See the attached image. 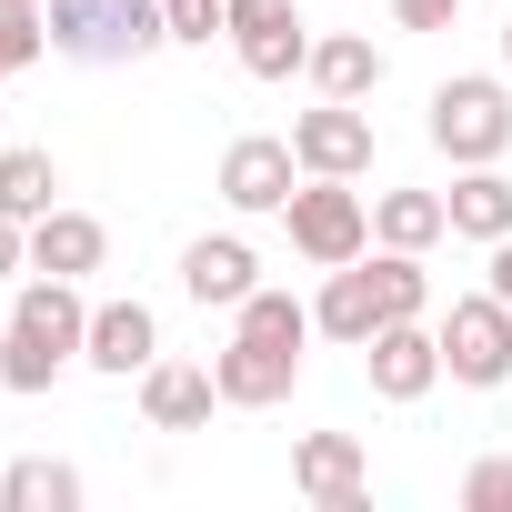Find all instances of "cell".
Instances as JSON below:
<instances>
[{
  "label": "cell",
  "instance_id": "277c9868",
  "mask_svg": "<svg viewBox=\"0 0 512 512\" xmlns=\"http://www.w3.org/2000/svg\"><path fill=\"white\" fill-rule=\"evenodd\" d=\"M282 221H292V251H302V262H322V272L362 262V241H372L362 191H352V181H322V171H312V191H292V201H282Z\"/></svg>",
  "mask_w": 512,
  "mask_h": 512
},
{
  "label": "cell",
  "instance_id": "5bb4252c",
  "mask_svg": "<svg viewBox=\"0 0 512 512\" xmlns=\"http://www.w3.org/2000/svg\"><path fill=\"white\" fill-rule=\"evenodd\" d=\"M181 292H191L201 312H241L251 292H262V282H251V241H231V231L211 241V231H201V241L181 251Z\"/></svg>",
  "mask_w": 512,
  "mask_h": 512
},
{
  "label": "cell",
  "instance_id": "ba28073f",
  "mask_svg": "<svg viewBox=\"0 0 512 512\" xmlns=\"http://www.w3.org/2000/svg\"><path fill=\"white\" fill-rule=\"evenodd\" d=\"M292 151H302V171H322V181H362V171H372V121H362L352 101H322V111L292 121Z\"/></svg>",
  "mask_w": 512,
  "mask_h": 512
},
{
  "label": "cell",
  "instance_id": "cb8c5ba5",
  "mask_svg": "<svg viewBox=\"0 0 512 512\" xmlns=\"http://www.w3.org/2000/svg\"><path fill=\"white\" fill-rule=\"evenodd\" d=\"M462 502H472V512H512V462H502V452L472 462V472H462Z\"/></svg>",
  "mask_w": 512,
  "mask_h": 512
},
{
  "label": "cell",
  "instance_id": "f546056e",
  "mask_svg": "<svg viewBox=\"0 0 512 512\" xmlns=\"http://www.w3.org/2000/svg\"><path fill=\"white\" fill-rule=\"evenodd\" d=\"M0 11H41V0H0Z\"/></svg>",
  "mask_w": 512,
  "mask_h": 512
},
{
  "label": "cell",
  "instance_id": "484cf974",
  "mask_svg": "<svg viewBox=\"0 0 512 512\" xmlns=\"http://www.w3.org/2000/svg\"><path fill=\"white\" fill-rule=\"evenodd\" d=\"M452 11H462V0H392L402 31H452Z\"/></svg>",
  "mask_w": 512,
  "mask_h": 512
},
{
  "label": "cell",
  "instance_id": "44dd1931",
  "mask_svg": "<svg viewBox=\"0 0 512 512\" xmlns=\"http://www.w3.org/2000/svg\"><path fill=\"white\" fill-rule=\"evenodd\" d=\"M71 502H81L71 462H11L0 472V512H71Z\"/></svg>",
  "mask_w": 512,
  "mask_h": 512
},
{
  "label": "cell",
  "instance_id": "9c48e42d",
  "mask_svg": "<svg viewBox=\"0 0 512 512\" xmlns=\"http://www.w3.org/2000/svg\"><path fill=\"white\" fill-rule=\"evenodd\" d=\"M292 171H302V151H292V141H262V131H251V141H231V151H221V201H231V211H282V201L302 191Z\"/></svg>",
  "mask_w": 512,
  "mask_h": 512
},
{
  "label": "cell",
  "instance_id": "7a4b0ae2",
  "mask_svg": "<svg viewBox=\"0 0 512 512\" xmlns=\"http://www.w3.org/2000/svg\"><path fill=\"white\" fill-rule=\"evenodd\" d=\"M41 31H51L61 61L121 71V61H151L171 41V11H161V0H41Z\"/></svg>",
  "mask_w": 512,
  "mask_h": 512
},
{
  "label": "cell",
  "instance_id": "ffe728a7",
  "mask_svg": "<svg viewBox=\"0 0 512 512\" xmlns=\"http://www.w3.org/2000/svg\"><path fill=\"white\" fill-rule=\"evenodd\" d=\"M51 191H61V171H51V151H0V221H21V231H31L41 211H61Z\"/></svg>",
  "mask_w": 512,
  "mask_h": 512
},
{
  "label": "cell",
  "instance_id": "6da1fadb",
  "mask_svg": "<svg viewBox=\"0 0 512 512\" xmlns=\"http://www.w3.org/2000/svg\"><path fill=\"white\" fill-rule=\"evenodd\" d=\"M81 342H91V312H81V282H21V302H11V332H0V382L11 392H51L61 382V362H81Z\"/></svg>",
  "mask_w": 512,
  "mask_h": 512
},
{
  "label": "cell",
  "instance_id": "3957f363",
  "mask_svg": "<svg viewBox=\"0 0 512 512\" xmlns=\"http://www.w3.org/2000/svg\"><path fill=\"white\" fill-rule=\"evenodd\" d=\"M432 141L472 171V161H502L512 151V91L492 81V71H462V81H442L432 91Z\"/></svg>",
  "mask_w": 512,
  "mask_h": 512
},
{
  "label": "cell",
  "instance_id": "9a60e30c",
  "mask_svg": "<svg viewBox=\"0 0 512 512\" xmlns=\"http://www.w3.org/2000/svg\"><path fill=\"white\" fill-rule=\"evenodd\" d=\"M101 251H111V231H101L91 211H41V221H31V272H51V282L101 272Z\"/></svg>",
  "mask_w": 512,
  "mask_h": 512
},
{
  "label": "cell",
  "instance_id": "4316f807",
  "mask_svg": "<svg viewBox=\"0 0 512 512\" xmlns=\"http://www.w3.org/2000/svg\"><path fill=\"white\" fill-rule=\"evenodd\" d=\"M21 262H31V231H21V221H0V282H11Z\"/></svg>",
  "mask_w": 512,
  "mask_h": 512
},
{
  "label": "cell",
  "instance_id": "8992f818",
  "mask_svg": "<svg viewBox=\"0 0 512 512\" xmlns=\"http://www.w3.org/2000/svg\"><path fill=\"white\" fill-rule=\"evenodd\" d=\"M221 31H231V51H241L251 81L312 71V41H302V11H292V0H221Z\"/></svg>",
  "mask_w": 512,
  "mask_h": 512
},
{
  "label": "cell",
  "instance_id": "2e32d148",
  "mask_svg": "<svg viewBox=\"0 0 512 512\" xmlns=\"http://www.w3.org/2000/svg\"><path fill=\"white\" fill-rule=\"evenodd\" d=\"M211 402H221V382H211L201 362H151V372H141L151 432H191V422H211Z\"/></svg>",
  "mask_w": 512,
  "mask_h": 512
},
{
  "label": "cell",
  "instance_id": "603a6c76",
  "mask_svg": "<svg viewBox=\"0 0 512 512\" xmlns=\"http://www.w3.org/2000/svg\"><path fill=\"white\" fill-rule=\"evenodd\" d=\"M51 51V31H41V11H0V81H21L31 61Z\"/></svg>",
  "mask_w": 512,
  "mask_h": 512
},
{
  "label": "cell",
  "instance_id": "5b68a950",
  "mask_svg": "<svg viewBox=\"0 0 512 512\" xmlns=\"http://www.w3.org/2000/svg\"><path fill=\"white\" fill-rule=\"evenodd\" d=\"M442 372L472 382V392L512 382V302H492V292L452 302V312H442Z\"/></svg>",
  "mask_w": 512,
  "mask_h": 512
},
{
  "label": "cell",
  "instance_id": "4dcf8cb0",
  "mask_svg": "<svg viewBox=\"0 0 512 512\" xmlns=\"http://www.w3.org/2000/svg\"><path fill=\"white\" fill-rule=\"evenodd\" d=\"M0 472H11V462H0Z\"/></svg>",
  "mask_w": 512,
  "mask_h": 512
},
{
  "label": "cell",
  "instance_id": "7402d4cb",
  "mask_svg": "<svg viewBox=\"0 0 512 512\" xmlns=\"http://www.w3.org/2000/svg\"><path fill=\"white\" fill-rule=\"evenodd\" d=\"M231 322H241L251 342H282V352H302V342H312V312H302L292 292H251V302H241Z\"/></svg>",
  "mask_w": 512,
  "mask_h": 512
},
{
  "label": "cell",
  "instance_id": "f1b7e54d",
  "mask_svg": "<svg viewBox=\"0 0 512 512\" xmlns=\"http://www.w3.org/2000/svg\"><path fill=\"white\" fill-rule=\"evenodd\" d=\"M502 71H512V21H502Z\"/></svg>",
  "mask_w": 512,
  "mask_h": 512
},
{
  "label": "cell",
  "instance_id": "4fadbf2b",
  "mask_svg": "<svg viewBox=\"0 0 512 512\" xmlns=\"http://www.w3.org/2000/svg\"><path fill=\"white\" fill-rule=\"evenodd\" d=\"M81 362H91V372H121V382L151 372V362H161V322H151V302H101Z\"/></svg>",
  "mask_w": 512,
  "mask_h": 512
},
{
  "label": "cell",
  "instance_id": "83f0119b",
  "mask_svg": "<svg viewBox=\"0 0 512 512\" xmlns=\"http://www.w3.org/2000/svg\"><path fill=\"white\" fill-rule=\"evenodd\" d=\"M492 302H512V231L492 241Z\"/></svg>",
  "mask_w": 512,
  "mask_h": 512
},
{
  "label": "cell",
  "instance_id": "ac0fdd59",
  "mask_svg": "<svg viewBox=\"0 0 512 512\" xmlns=\"http://www.w3.org/2000/svg\"><path fill=\"white\" fill-rule=\"evenodd\" d=\"M372 231H382V251H432L452 231V211H442V191H382L372 201Z\"/></svg>",
  "mask_w": 512,
  "mask_h": 512
},
{
  "label": "cell",
  "instance_id": "e0dca14e",
  "mask_svg": "<svg viewBox=\"0 0 512 512\" xmlns=\"http://www.w3.org/2000/svg\"><path fill=\"white\" fill-rule=\"evenodd\" d=\"M442 211H452L462 241H502V231H512V181H502L492 161H472V171L442 191Z\"/></svg>",
  "mask_w": 512,
  "mask_h": 512
},
{
  "label": "cell",
  "instance_id": "d4e9b609",
  "mask_svg": "<svg viewBox=\"0 0 512 512\" xmlns=\"http://www.w3.org/2000/svg\"><path fill=\"white\" fill-rule=\"evenodd\" d=\"M171 11V41H211L221 31V0H161Z\"/></svg>",
  "mask_w": 512,
  "mask_h": 512
},
{
  "label": "cell",
  "instance_id": "52a82bcc",
  "mask_svg": "<svg viewBox=\"0 0 512 512\" xmlns=\"http://www.w3.org/2000/svg\"><path fill=\"white\" fill-rule=\"evenodd\" d=\"M362 372H372L382 402H422V392L442 382V332H422V322H382V332L362 342Z\"/></svg>",
  "mask_w": 512,
  "mask_h": 512
},
{
  "label": "cell",
  "instance_id": "8fae6325",
  "mask_svg": "<svg viewBox=\"0 0 512 512\" xmlns=\"http://www.w3.org/2000/svg\"><path fill=\"white\" fill-rule=\"evenodd\" d=\"M292 482H302V502H322V512H362L372 462H362V442H352V432H312V442L292 452Z\"/></svg>",
  "mask_w": 512,
  "mask_h": 512
},
{
  "label": "cell",
  "instance_id": "30bf717a",
  "mask_svg": "<svg viewBox=\"0 0 512 512\" xmlns=\"http://www.w3.org/2000/svg\"><path fill=\"white\" fill-rule=\"evenodd\" d=\"M382 322H402V312H392V292H382V262H372V272H362V262H342V272L322 282V302H312V332H332V342H352V352H362Z\"/></svg>",
  "mask_w": 512,
  "mask_h": 512
},
{
  "label": "cell",
  "instance_id": "d6986e66",
  "mask_svg": "<svg viewBox=\"0 0 512 512\" xmlns=\"http://www.w3.org/2000/svg\"><path fill=\"white\" fill-rule=\"evenodd\" d=\"M312 91L322 101H362V91H382V51L372 41H312Z\"/></svg>",
  "mask_w": 512,
  "mask_h": 512
},
{
  "label": "cell",
  "instance_id": "7c38bea8",
  "mask_svg": "<svg viewBox=\"0 0 512 512\" xmlns=\"http://www.w3.org/2000/svg\"><path fill=\"white\" fill-rule=\"evenodd\" d=\"M211 382H221V402L262 412V402H292V382H302V352H282V342H251V332H231V352L211 362Z\"/></svg>",
  "mask_w": 512,
  "mask_h": 512
}]
</instances>
